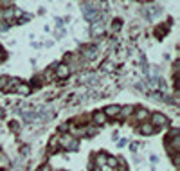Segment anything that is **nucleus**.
I'll return each mask as SVG.
<instances>
[{"label":"nucleus","instance_id":"obj_9","mask_svg":"<svg viewBox=\"0 0 180 171\" xmlns=\"http://www.w3.org/2000/svg\"><path fill=\"white\" fill-rule=\"evenodd\" d=\"M18 85H20V81H18V79H11V81H9V86H7V92L16 90V88H18Z\"/></svg>","mask_w":180,"mask_h":171},{"label":"nucleus","instance_id":"obj_17","mask_svg":"<svg viewBox=\"0 0 180 171\" xmlns=\"http://www.w3.org/2000/svg\"><path fill=\"white\" fill-rule=\"evenodd\" d=\"M146 115H148V112H146V110H139V114H137V119H144V117H146Z\"/></svg>","mask_w":180,"mask_h":171},{"label":"nucleus","instance_id":"obj_20","mask_svg":"<svg viewBox=\"0 0 180 171\" xmlns=\"http://www.w3.org/2000/svg\"><path fill=\"white\" fill-rule=\"evenodd\" d=\"M40 171H52V169H51V166H47V164H45V166H43Z\"/></svg>","mask_w":180,"mask_h":171},{"label":"nucleus","instance_id":"obj_13","mask_svg":"<svg viewBox=\"0 0 180 171\" xmlns=\"http://www.w3.org/2000/svg\"><path fill=\"white\" fill-rule=\"evenodd\" d=\"M106 164H110L112 168H115L119 162H117V159H114V157H110V155H108V159H106Z\"/></svg>","mask_w":180,"mask_h":171},{"label":"nucleus","instance_id":"obj_6","mask_svg":"<svg viewBox=\"0 0 180 171\" xmlns=\"http://www.w3.org/2000/svg\"><path fill=\"white\" fill-rule=\"evenodd\" d=\"M105 121H106L105 112H95V114H94V123H95V124H103Z\"/></svg>","mask_w":180,"mask_h":171},{"label":"nucleus","instance_id":"obj_10","mask_svg":"<svg viewBox=\"0 0 180 171\" xmlns=\"http://www.w3.org/2000/svg\"><path fill=\"white\" fill-rule=\"evenodd\" d=\"M7 164H9L7 157H6L4 153H0V169H6V168H7Z\"/></svg>","mask_w":180,"mask_h":171},{"label":"nucleus","instance_id":"obj_11","mask_svg":"<svg viewBox=\"0 0 180 171\" xmlns=\"http://www.w3.org/2000/svg\"><path fill=\"white\" fill-rule=\"evenodd\" d=\"M92 32H94V34H101V32H103V23H101V22H97L94 27H92Z\"/></svg>","mask_w":180,"mask_h":171},{"label":"nucleus","instance_id":"obj_8","mask_svg":"<svg viewBox=\"0 0 180 171\" xmlns=\"http://www.w3.org/2000/svg\"><path fill=\"white\" fill-rule=\"evenodd\" d=\"M106 159H108V157H105V153H99V155L95 157V164H97V166H105Z\"/></svg>","mask_w":180,"mask_h":171},{"label":"nucleus","instance_id":"obj_7","mask_svg":"<svg viewBox=\"0 0 180 171\" xmlns=\"http://www.w3.org/2000/svg\"><path fill=\"white\" fill-rule=\"evenodd\" d=\"M155 130H153V126L151 124H142L140 126V133H144V135H149V133H153Z\"/></svg>","mask_w":180,"mask_h":171},{"label":"nucleus","instance_id":"obj_12","mask_svg":"<svg viewBox=\"0 0 180 171\" xmlns=\"http://www.w3.org/2000/svg\"><path fill=\"white\" fill-rule=\"evenodd\" d=\"M16 90H18L20 94H23V96H27V94L31 92V88H29V86H25V85H20L18 88H16Z\"/></svg>","mask_w":180,"mask_h":171},{"label":"nucleus","instance_id":"obj_19","mask_svg":"<svg viewBox=\"0 0 180 171\" xmlns=\"http://www.w3.org/2000/svg\"><path fill=\"white\" fill-rule=\"evenodd\" d=\"M119 25H121V22H119V20H115V22H114V29H115V31L119 29Z\"/></svg>","mask_w":180,"mask_h":171},{"label":"nucleus","instance_id":"obj_5","mask_svg":"<svg viewBox=\"0 0 180 171\" xmlns=\"http://www.w3.org/2000/svg\"><path fill=\"white\" fill-rule=\"evenodd\" d=\"M69 74H70V70H69L67 65H58V69H56V76L58 77H69Z\"/></svg>","mask_w":180,"mask_h":171},{"label":"nucleus","instance_id":"obj_2","mask_svg":"<svg viewBox=\"0 0 180 171\" xmlns=\"http://www.w3.org/2000/svg\"><path fill=\"white\" fill-rule=\"evenodd\" d=\"M83 9H85V18H86V20H90V22H92V20H99L101 13H99L97 9H92V7H88V6H85Z\"/></svg>","mask_w":180,"mask_h":171},{"label":"nucleus","instance_id":"obj_3","mask_svg":"<svg viewBox=\"0 0 180 171\" xmlns=\"http://www.w3.org/2000/svg\"><path fill=\"white\" fill-rule=\"evenodd\" d=\"M151 123L157 124V126H166V124H168V121H166V117H164L162 114H153V115H151Z\"/></svg>","mask_w":180,"mask_h":171},{"label":"nucleus","instance_id":"obj_21","mask_svg":"<svg viewBox=\"0 0 180 171\" xmlns=\"http://www.w3.org/2000/svg\"><path fill=\"white\" fill-rule=\"evenodd\" d=\"M2 2H9V0H2Z\"/></svg>","mask_w":180,"mask_h":171},{"label":"nucleus","instance_id":"obj_14","mask_svg":"<svg viewBox=\"0 0 180 171\" xmlns=\"http://www.w3.org/2000/svg\"><path fill=\"white\" fill-rule=\"evenodd\" d=\"M83 52H85V58H94L95 51L94 49H83Z\"/></svg>","mask_w":180,"mask_h":171},{"label":"nucleus","instance_id":"obj_16","mask_svg":"<svg viewBox=\"0 0 180 171\" xmlns=\"http://www.w3.org/2000/svg\"><path fill=\"white\" fill-rule=\"evenodd\" d=\"M121 112H124V115H130V114L133 112V106H124L123 110H121Z\"/></svg>","mask_w":180,"mask_h":171},{"label":"nucleus","instance_id":"obj_1","mask_svg":"<svg viewBox=\"0 0 180 171\" xmlns=\"http://www.w3.org/2000/svg\"><path fill=\"white\" fill-rule=\"evenodd\" d=\"M61 146H63L65 150L74 151V150H77V140L72 135H65V137H61Z\"/></svg>","mask_w":180,"mask_h":171},{"label":"nucleus","instance_id":"obj_15","mask_svg":"<svg viewBox=\"0 0 180 171\" xmlns=\"http://www.w3.org/2000/svg\"><path fill=\"white\" fill-rule=\"evenodd\" d=\"M2 18H6V20H11V18H13V11H4Z\"/></svg>","mask_w":180,"mask_h":171},{"label":"nucleus","instance_id":"obj_22","mask_svg":"<svg viewBox=\"0 0 180 171\" xmlns=\"http://www.w3.org/2000/svg\"><path fill=\"white\" fill-rule=\"evenodd\" d=\"M140 2H146V0H140Z\"/></svg>","mask_w":180,"mask_h":171},{"label":"nucleus","instance_id":"obj_4","mask_svg":"<svg viewBox=\"0 0 180 171\" xmlns=\"http://www.w3.org/2000/svg\"><path fill=\"white\" fill-rule=\"evenodd\" d=\"M119 112H121V106H117V105H110V106H106L105 115H108V117H115Z\"/></svg>","mask_w":180,"mask_h":171},{"label":"nucleus","instance_id":"obj_18","mask_svg":"<svg viewBox=\"0 0 180 171\" xmlns=\"http://www.w3.org/2000/svg\"><path fill=\"white\" fill-rule=\"evenodd\" d=\"M6 83H7V81H6V77H2V76H0V88L6 85Z\"/></svg>","mask_w":180,"mask_h":171}]
</instances>
